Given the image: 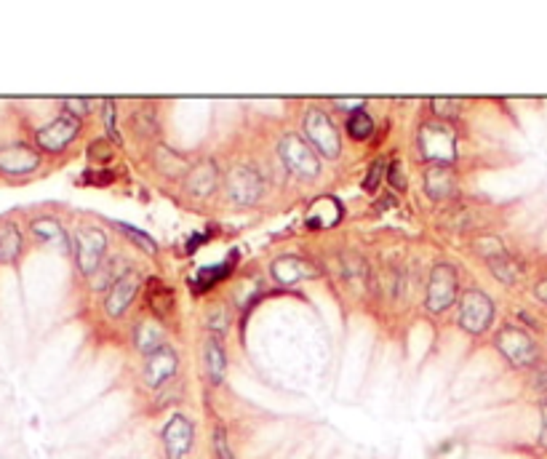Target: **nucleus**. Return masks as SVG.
<instances>
[{"mask_svg": "<svg viewBox=\"0 0 547 459\" xmlns=\"http://www.w3.org/2000/svg\"><path fill=\"white\" fill-rule=\"evenodd\" d=\"M420 155L430 166H452L457 158V131L449 120H428L420 128Z\"/></svg>", "mask_w": 547, "mask_h": 459, "instance_id": "nucleus-1", "label": "nucleus"}, {"mask_svg": "<svg viewBox=\"0 0 547 459\" xmlns=\"http://www.w3.org/2000/svg\"><path fill=\"white\" fill-rule=\"evenodd\" d=\"M278 152H281L283 166H286L294 176L307 179V182L321 176V158H318V152H315L302 136L286 134V136L281 139V144H278Z\"/></svg>", "mask_w": 547, "mask_h": 459, "instance_id": "nucleus-2", "label": "nucleus"}, {"mask_svg": "<svg viewBox=\"0 0 547 459\" xmlns=\"http://www.w3.org/2000/svg\"><path fill=\"white\" fill-rule=\"evenodd\" d=\"M305 136H307V144L318 155L331 158V160L339 158L342 139H339L337 126L331 123V118L323 110H307V115H305Z\"/></svg>", "mask_w": 547, "mask_h": 459, "instance_id": "nucleus-3", "label": "nucleus"}, {"mask_svg": "<svg viewBox=\"0 0 547 459\" xmlns=\"http://www.w3.org/2000/svg\"><path fill=\"white\" fill-rule=\"evenodd\" d=\"M494 345L516 369H529L537 364V342L518 326H502Z\"/></svg>", "mask_w": 547, "mask_h": 459, "instance_id": "nucleus-4", "label": "nucleus"}, {"mask_svg": "<svg viewBox=\"0 0 547 459\" xmlns=\"http://www.w3.org/2000/svg\"><path fill=\"white\" fill-rule=\"evenodd\" d=\"M460 297V278L452 265L441 262L433 267L428 281V310L430 313H446Z\"/></svg>", "mask_w": 547, "mask_h": 459, "instance_id": "nucleus-5", "label": "nucleus"}, {"mask_svg": "<svg viewBox=\"0 0 547 459\" xmlns=\"http://www.w3.org/2000/svg\"><path fill=\"white\" fill-rule=\"evenodd\" d=\"M494 321V302L489 294L470 289L460 299V326L468 334H484Z\"/></svg>", "mask_w": 547, "mask_h": 459, "instance_id": "nucleus-6", "label": "nucleus"}, {"mask_svg": "<svg viewBox=\"0 0 547 459\" xmlns=\"http://www.w3.org/2000/svg\"><path fill=\"white\" fill-rule=\"evenodd\" d=\"M476 251L489 262L492 273L497 275V281L502 283H518L521 278V265L516 257H510V251L502 246V241L497 235H486L476 241Z\"/></svg>", "mask_w": 547, "mask_h": 459, "instance_id": "nucleus-7", "label": "nucleus"}, {"mask_svg": "<svg viewBox=\"0 0 547 459\" xmlns=\"http://www.w3.org/2000/svg\"><path fill=\"white\" fill-rule=\"evenodd\" d=\"M107 251V235L99 227H80L75 233V262L83 275H94Z\"/></svg>", "mask_w": 547, "mask_h": 459, "instance_id": "nucleus-8", "label": "nucleus"}, {"mask_svg": "<svg viewBox=\"0 0 547 459\" xmlns=\"http://www.w3.org/2000/svg\"><path fill=\"white\" fill-rule=\"evenodd\" d=\"M227 195L238 206H254L265 195V182L254 168L235 166L227 171Z\"/></svg>", "mask_w": 547, "mask_h": 459, "instance_id": "nucleus-9", "label": "nucleus"}, {"mask_svg": "<svg viewBox=\"0 0 547 459\" xmlns=\"http://www.w3.org/2000/svg\"><path fill=\"white\" fill-rule=\"evenodd\" d=\"M78 131H80V120H75L64 112L35 131V144L43 152H61L78 136Z\"/></svg>", "mask_w": 547, "mask_h": 459, "instance_id": "nucleus-10", "label": "nucleus"}, {"mask_svg": "<svg viewBox=\"0 0 547 459\" xmlns=\"http://www.w3.org/2000/svg\"><path fill=\"white\" fill-rule=\"evenodd\" d=\"M163 452L166 459H187L192 452V444H195V430H192V422L182 414H174L166 425H163Z\"/></svg>", "mask_w": 547, "mask_h": 459, "instance_id": "nucleus-11", "label": "nucleus"}, {"mask_svg": "<svg viewBox=\"0 0 547 459\" xmlns=\"http://www.w3.org/2000/svg\"><path fill=\"white\" fill-rule=\"evenodd\" d=\"M40 166V152L24 142L3 144L0 147V174L5 176H24Z\"/></svg>", "mask_w": 547, "mask_h": 459, "instance_id": "nucleus-12", "label": "nucleus"}, {"mask_svg": "<svg viewBox=\"0 0 547 459\" xmlns=\"http://www.w3.org/2000/svg\"><path fill=\"white\" fill-rule=\"evenodd\" d=\"M139 286H142L139 273H136V270H126V273L110 286V291H107V299H104V310H107V316L120 318V316L131 307V302H134Z\"/></svg>", "mask_w": 547, "mask_h": 459, "instance_id": "nucleus-13", "label": "nucleus"}, {"mask_svg": "<svg viewBox=\"0 0 547 459\" xmlns=\"http://www.w3.org/2000/svg\"><path fill=\"white\" fill-rule=\"evenodd\" d=\"M270 275H273V281L281 283V286H294V283H302V281L318 275V267L310 265L305 257L286 254V257L273 259V265H270Z\"/></svg>", "mask_w": 547, "mask_h": 459, "instance_id": "nucleus-14", "label": "nucleus"}, {"mask_svg": "<svg viewBox=\"0 0 547 459\" xmlns=\"http://www.w3.org/2000/svg\"><path fill=\"white\" fill-rule=\"evenodd\" d=\"M176 366H179V358H176L174 348H171V345H163L160 350H155V353L147 356L142 377H144L147 388H160L163 382H168V380L176 374Z\"/></svg>", "mask_w": 547, "mask_h": 459, "instance_id": "nucleus-15", "label": "nucleus"}, {"mask_svg": "<svg viewBox=\"0 0 547 459\" xmlns=\"http://www.w3.org/2000/svg\"><path fill=\"white\" fill-rule=\"evenodd\" d=\"M425 193L433 201H452L460 193L457 176L452 171V166H428L425 171Z\"/></svg>", "mask_w": 547, "mask_h": 459, "instance_id": "nucleus-16", "label": "nucleus"}, {"mask_svg": "<svg viewBox=\"0 0 547 459\" xmlns=\"http://www.w3.org/2000/svg\"><path fill=\"white\" fill-rule=\"evenodd\" d=\"M219 184V168L211 158L198 160L187 174V193L195 198H208Z\"/></svg>", "mask_w": 547, "mask_h": 459, "instance_id": "nucleus-17", "label": "nucleus"}, {"mask_svg": "<svg viewBox=\"0 0 547 459\" xmlns=\"http://www.w3.org/2000/svg\"><path fill=\"white\" fill-rule=\"evenodd\" d=\"M144 302L150 307V313L160 321H166L174 307H176V297H174V289L166 286L160 278H150L147 286H144Z\"/></svg>", "mask_w": 547, "mask_h": 459, "instance_id": "nucleus-18", "label": "nucleus"}, {"mask_svg": "<svg viewBox=\"0 0 547 459\" xmlns=\"http://www.w3.org/2000/svg\"><path fill=\"white\" fill-rule=\"evenodd\" d=\"M29 233L45 243V246H53V249H61V251H69V238L64 233V227L59 225V219L53 217H37L29 222Z\"/></svg>", "mask_w": 547, "mask_h": 459, "instance_id": "nucleus-19", "label": "nucleus"}, {"mask_svg": "<svg viewBox=\"0 0 547 459\" xmlns=\"http://www.w3.org/2000/svg\"><path fill=\"white\" fill-rule=\"evenodd\" d=\"M152 163H155V168H158L163 176H168V179H179V176L190 174V168H192L190 160H187L182 152H176V150H171V147H166V144H158V147H155Z\"/></svg>", "mask_w": 547, "mask_h": 459, "instance_id": "nucleus-20", "label": "nucleus"}, {"mask_svg": "<svg viewBox=\"0 0 547 459\" xmlns=\"http://www.w3.org/2000/svg\"><path fill=\"white\" fill-rule=\"evenodd\" d=\"M134 345H136V350L144 353V356L160 350V348L166 345V332H163V326H160L158 321H152V318L139 321V324L134 326Z\"/></svg>", "mask_w": 547, "mask_h": 459, "instance_id": "nucleus-21", "label": "nucleus"}, {"mask_svg": "<svg viewBox=\"0 0 547 459\" xmlns=\"http://www.w3.org/2000/svg\"><path fill=\"white\" fill-rule=\"evenodd\" d=\"M203 366H206V374H208L211 385H219L225 380L227 356H225V348H222L219 337H208L206 340V345H203Z\"/></svg>", "mask_w": 547, "mask_h": 459, "instance_id": "nucleus-22", "label": "nucleus"}, {"mask_svg": "<svg viewBox=\"0 0 547 459\" xmlns=\"http://www.w3.org/2000/svg\"><path fill=\"white\" fill-rule=\"evenodd\" d=\"M21 246H24V238H21L19 227L13 222H5L0 227V265L16 262L21 254Z\"/></svg>", "mask_w": 547, "mask_h": 459, "instance_id": "nucleus-23", "label": "nucleus"}, {"mask_svg": "<svg viewBox=\"0 0 547 459\" xmlns=\"http://www.w3.org/2000/svg\"><path fill=\"white\" fill-rule=\"evenodd\" d=\"M233 267H235V254H230V257H227L222 265H216V267H206V270H200V273L195 275L192 286H195L198 291H206V289L216 286L219 281H225V278L230 275Z\"/></svg>", "mask_w": 547, "mask_h": 459, "instance_id": "nucleus-24", "label": "nucleus"}, {"mask_svg": "<svg viewBox=\"0 0 547 459\" xmlns=\"http://www.w3.org/2000/svg\"><path fill=\"white\" fill-rule=\"evenodd\" d=\"M131 126L139 136H152L158 134V115L152 110V104H142L139 110H134L131 115Z\"/></svg>", "mask_w": 547, "mask_h": 459, "instance_id": "nucleus-25", "label": "nucleus"}, {"mask_svg": "<svg viewBox=\"0 0 547 459\" xmlns=\"http://www.w3.org/2000/svg\"><path fill=\"white\" fill-rule=\"evenodd\" d=\"M345 128H347V134H350L353 139L363 142V139H369V136L374 134V120H371V115H369L366 110H358V112H350Z\"/></svg>", "mask_w": 547, "mask_h": 459, "instance_id": "nucleus-26", "label": "nucleus"}, {"mask_svg": "<svg viewBox=\"0 0 547 459\" xmlns=\"http://www.w3.org/2000/svg\"><path fill=\"white\" fill-rule=\"evenodd\" d=\"M430 107H433V112H436L438 120H452V118H457V115L462 112L465 102H462V99H444V96H436V99H430Z\"/></svg>", "mask_w": 547, "mask_h": 459, "instance_id": "nucleus-27", "label": "nucleus"}, {"mask_svg": "<svg viewBox=\"0 0 547 459\" xmlns=\"http://www.w3.org/2000/svg\"><path fill=\"white\" fill-rule=\"evenodd\" d=\"M115 227L123 233V235H128L142 251H147V254H158V243L147 235V233H142V230H136L134 225H123V222H115Z\"/></svg>", "mask_w": 547, "mask_h": 459, "instance_id": "nucleus-28", "label": "nucleus"}, {"mask_svg": "<svg viewBox=\"0 0 547 459\" xmlns=\"http://www.w3.org/2000/svg\"><path fill=\"white\" fill-rule=\"evenodd\" d=\"M61 107L67 110V115H69V118L80 120V118H86V115H88V107H91V102H88V99H78V96H69V99H64V102H61Z\"/></svg>", "mask_w": 547, "mask_h": 459, "instance_id": "nucleus-29", "label": "nucleus"}, {"mask_svg": "<svg viewBox=\"0 0 547 459\" xmlns=\"http://www.w3.org/2000/svg\"><path fill=\"white\" fill-rule=\"evenodd\" d=\"M88 158L96 160V163H107V160H112V147L104 139H99V142H94L88 147Z\"/></svg>", "mask_w": 547, "mask_h": 459, "instance_id": "nucleus-30", "label": "nucleus"}, {"mask_svg": "<svg viewBox=\"0 0 547 459\" xmlns=\"http://www.w3.org/2000/svg\"><path fill=\"white\" fill-rule=\"evenodd\" d=\"M104 120H107V134L112 142H120V134H118V126H115V102L107 99L104 102Z\"/></svg>", "mask_w": 547, "mask_h": 459, "instance_id": "nucleus-31", "label": "nucleus"}, {"mask_svg": "<svg viewBox=\"0 0 547 459\" xmlns=\"http://www.w3.org/2000/svg\"><path fill=\"white\" fill-rule=\"evenodd\" d=\"M214 447H216V459H235V455H233L230 447H227V433H225V428H216V433H214Z\"/></svg>", "mask_w": 547, "mask_h": 459, "instance_id": "nucleus-32", "label": "nucleus"}, {"mask_svg": "<svg viewBox=\"0 0 547 459\" xmlns=\"http://www.w3.org/2000/svg\"><path fill=\"white\" fill-rule=\"evenodd\" d=\"M388 171H390V174H388L390 184H393L396 190H406V174H404V166H401L398 160H393Z\"/></svg>", "mask_w": 547, "mask_h": 459, "instance_id": "nucleus-33", "label": "nucleus"}, {"mask_svg": "<svg viewBox=\"0 0 547 459\" xmlns=\"http://www.w3.org/2000/svg\"><path fill=\"white\" fill-rule=\"evenodd\" d=\"M225 326H227V310H225V307H214V310L208 313V329L222 332Z\"/></svg>", "mask_w": 547, "mask_h": 459, "instance_id": "nucleus-34", "label": "nucleus"}, {"mask_svg": "<svg viewBox=\"0 0 547 459\" xmlns=\"http://www.w3.org/2000/svg\"><path fill=\"white\" fill-rule=\"evenodd\" d=\"M382 171H385V168H382V163H380V160H377V163H374V166L369 168V179L363 182V187H366L369 193H374V190H377V182H380Z\"/></svg>", "mask_w": 547, "mask_h": 459, "instance_id": "nucleus-35", "label": "nucleus"}, {"mask_svg": "<svg viewBox=\"0 0 547 459\" xmlns=\"http://www.w3.org/2000/svg\"><path fill=\"white\" fill-rule=\"evenodd\" d=\"M540 414H543V430H540V447H543V449H545V452H547V401H545V404H543V412H540Z\"/></svg>", "mask_w": 547, "mask_h": 459, "instance_id": "nucleus-36", "label": "nucleus"}, {"mask_svg": "<svg viewBox=\"0 0 547 459\" xmlns=\"http://www.w3.org/2000/svg\"><path fill=\"white\" fill-rule=\"evenodd\" d=\"M535 294H537V299H540V302H545L547 305V278L545 281H540V283L535 286Z\"/></svg>", "mask_w": 547, "mask_h": 459, "instance_id": "nucleus-37", "label": "nucleus"}]
</instances>
